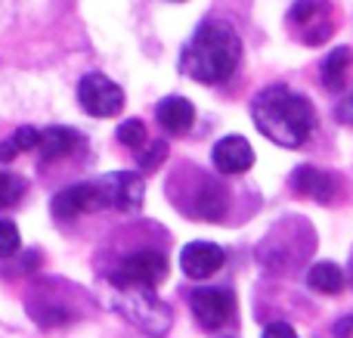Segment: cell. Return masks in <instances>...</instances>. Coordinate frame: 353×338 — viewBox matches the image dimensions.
Masks as SVG:
<instances>
[{"label":"cell","instance_id":"1","mask_svg":"<svg viewBox=\"0 0 353 338\" xmlns=\"http://www.w3.org/2000/svg\"><path fill=\"white\" fill-rule=\"evenodd\" d=\"M251 118H254L257 130L276 146L298 149L310 140L313 128H316V112L313 103L304 93L292 90L285 84H270L251 103Z\"/></svg>","mask_w":353,"mask_h":338},{"label":"cell","instance_id":"2","mask_svg":"<svg viewBox=\"0 0 353 338\" xmlns=\"http://www.w3.org/2000/svg\"><path fill=\"white\" fill-rule=\"evenodd\" d=\"M239 59H242V37L230 22H211L199 25L189 43L183 47L180 68L186 78L199 84H223L236 74Z\"/></svg>","mask_w":353,"mask_h":338},{"label":"cell","instance_id":"3","mask_svg":"<svg viewBox=\"0 0 353 338\" xmlns=\"http://www.w3.org/2000/svg\"><path fill=\"white\" fill-rule=\"evenodd\" d=\"M112 286V304L115 310L137 326L140 332L161 338L165 332H171L174 326V314L159 295H155L152 286H137V283H121V279H109Z\"/></svg>","mask_w":353,"mask_h":338},{"label":"cell","instance_id":"4","mask_svg":"<svg viewBox=\"0 0 353 338\" xmlns=\"http://www.w3.org/2000/svg\"><path fill=\"white\" fill-rule=\"evenodd\" d=\"M97 186V199H99V211L112 208V211H140L143 199H146V183H143L140 174L134 171H112L105 177L93 180Z\"/></svg>","mask_w":353,"mask_h":338},{"label":"cell","instance_id":"5","mask_svg":"<svg viewBox=\"0 0 353 338\" xmlns=\"http://www.w3.org/2000/svg\"><path fill=\"white\" fill-rule=\"evenodd\" d=\"M288 22L301 34V41L316 47L329 41V34L335 31V10L329 0H294L288 10Z\"/></svg>","mask_w":353,"mask_h":338},{"label":"cell","instance_id":"6","mask_svg":"<svg viewBox=\"0 0 353 338\" xmlns=\"http://www.w3.org/2000/svg\"><path fill=\"white\" fill-rule=\"evenodd\" d=\"M78 103L93 118H115L124 109V90L105 74L90 72L78 84Z\"/></svg>","mask_w":353,"mask_h":338},{"label":"cell","instance_id":"7","mask_svg":"<svg viewBox=\"0 0 353 338\" xmlns=\"http://www.w3.org/2000/svg\"><path fill=\"white\" fill-rule=\"evenodd\" d=\"M189 308L201 329H223L236 317V292L232 289H195L189 295Z\"/></svg>","mask_w":353,"mask_h":338},{"label":"cell","instance_id":"8","mask_svg":"<svg viewBox=\"0 0 353 338\" xmlns=\"http://www.w3.org/2000/svg\"><path fill=\"white\" fill-rule=\"evenodd\" d=\"M168 273V258L155 248H143V252H134L118 264V270L112 273L109 279H121V283H137V286H159Z\"/></svg>","mask_w":353,"mask_h":338},{"label":"cell","instance_id":"9","mask_svg":"<svg viewBox=\"0 0 353 338\" xmlns=\"http://www.w3.org/2000/svg\"><path fill=\"white\" fill-rule=\"evenodd\" d=\"M226 261V252L220 246H214V242H189V246H183L180 252V267L183 273H186L189 279H208L214 277V273L223 267Z\"/></svg>","mask_w":353,"mask_h":338},{"label":"cell","instance_id":"10","mask_svg":"<svg viewBox=\"0 0 353 338\" xmlns=\"http://www.w3.org/2000/svg\"><path fill=\"white\" fill-rule=\"evenodd\" d=\"M211 161L220 174L236 177V174H245L254 165V149H251V143L245 137H223V140L214 143Z\"/></svg>","mask_w":353,"mask_h":338},{"label":"cell","instance_id":"11","mask_svg":"<svg viewBox=\"0 0 353 338\" xmlns=\"http://www.w3.org/2000/svg\"><path fill=\"white\" fill-rule=\"evenodd\" d=\"M87 211H99L97 186L93 183L65 186L62 192L53 196V215L59 217V221H74L78 215H87Z\"/></svg>","mask_w":353,"mask_h":338},{"label":"cell","instance_id":"12","mask_svg":"<svg viewBox=\"0 0 353 338\" xmlns=\"http://www.w3.org/2000/svg\"><path fill=\"white\" fill-rule=\"evenodd\" d=\"M292 190L298 192L301 199H313V202L329 205L335 199V177L313 165H301L298 171L292 174Z\"/></svg>","mask_w":353,"mask_h":338},{"label":"cell","instance_id":"13","mask_svg":"<svg viewBox=\"0 0 353 338\" xmlns=\"http://www.w3.org/2000/svg\"><path fill=\"white\" fill-rule=\"evenodd\" d=\"M155 115H159V124L168 134H186L195 121V106L186 97H168L159 103Z\"/></svg>","mask_w":353,"mask_h":338},{"label":"cell","instance_id":"14","mask_svg":"<svg viewBox=\"0 0 353 338\" xmlns=\"http://www.w3.org/2000/svg\"><path fill=\"white\" fill-rule=\"evenodd\" d=\"M78 146H81L78 130H72V128H47V130H41V140H37L34 152H41L47 161H53V159H65V155H72Z\"/></svg>","mask_w":353,"mask_h":338},{"label":"cell","instance_id":"15","mask_svg":"<svg viewBox=\"0 0 353 338\" xmlns=\"http://www.w3.org/2000/svg\"><path fill=\"white\" fill-rule=\"evenodd\" d=\"M350 66H353L350 47H335L323 59V68H319V74H323V84L329 87V90H344V87H347Z\"/></svg>","mask_w":353,"mask_h":338},{"label":"cell","instance_id":"16","mask_svg":"<svg viewBox=\"0 0 353 338\" xmlns=\"http://www.w3.org/2000/svg\"><path fill=\"white\" fill-rule=\"evenodd\" d=\"M307 286L313 292H319V295H338L344 289V270L338 264H332V261H319V264H313L307 270Z\"/></svg>","mask_w":353,"mask_h":338},{"label":"cell","instance_id":"17","mask_svg":"<svg viewBox=\"0 0 353 338\" xmlns=\"http://www.w3.org/2000/svg\"><path fill=\"white\" fill-rule=\"evenodd\" d=\"M223 208H226V199H223V190L217 183H205L195 196L192 208H186L192 217H201V221H220L223 217Z\"/></svg>","mask_w":353,"mask_h":338},{"label":"cell","instance_id":"18","mask_svg":"<svg viewBox=\"0 0 353 338\" xmlns=\"http://www.w3.org/2000/svg\"><path fill=\"white\" fill-rule=\"evenodd\" d=\"M37 140H41V130L37 128H19L10 140L0 143V161H12L19 152H34Z\"/></svg>","mask_w":353,"mask_h":338},{"label":"cell","instance_id":"19","mask_svg":"<svg viewBox=\"0 0 353 338\" xmlns=\"http://www.w3.org/2000/svg\"><path fill=\"white\" fill-rule=\"evenodd\" d=\"M137 152V168H140L143 174H152V171H159L161 165H165V159H168V143L165 140H152V143H143L140 149H134Z\"/></svg>","mask_w":353,"mask_h":338},{"label":"cell","instance_id":"20","mask_svg":"<svg viewBox=\"0 0 353 338\" xmlns=\"http://www.w3.org/2000/svg\"><path fill=\"white\" fill-rule=\"evenodd\" d=\"M25 190H28V183H25L19 174L0 171V208H16V205L22 202Z\"/></svg>","mask_w":353,"mask_h":338},{"label":"cell","instance_id":"21","mask_svg":"<svg viewBox=\"0 0 353 338\" xmlns=\"http://www.w3.org/2000/svg\"><path fill=\"white\" fill-rule=\"evenodd\" d=\"M115 137H118V143H121V146H128V149H140L143 143L149 140V137H146V124H143L140 118H128V121H121V124H118V130H115Z\"/></svg>","mask_w":353,"mask_h":338},{"label":"cell","instance_id":"22","mask_svg":"<svg viewBox=\"0 0 353 338\" xmlns=\"http://www.w3.org/2000/svg\"><path fill=\"white\" fill-rule=\"evenodd\" d=\"M22 239H19V227L12 221H3L0 217V258H12L19 252Z\"/></svg>","mask_w":353,"mask_h":338},{"label":"cell","instance_id":"23","mask_svg":"<svg viewBox=\"0 0 353 338\" xmlns=\"http://www.w3.org/2000/svg\"><path fill=\"white\" fill-rule=\"evenodd\" d=\"M263 338H298V332H294L288 323H270L267 329H263Z\"/></svg>","mask_w":353,"mask_h":338},{"label":"cell","instance_id":"24","mask_svg":"<svg viewBox=\"0 0 353 338\" xmlns=\"http://www.w3.org/2000/svg\"><path fill=\"white\" fill-rule=\"evenodd\" d=\"M335 115H338V121H341V124H347V128H353V93H350V97H344V99H341V106H338Z\"/></svg>","mask_w":353,"mask_h":338},{"label":"cell","instance_id":"25","mask_svg":"<svg viewBox=\"0 0 353 338\" xmlns=\"http://www.w3.org/2000/svg\"><path fill=\"white\" fill-rule=\"evenodd\" d=\"M353 335V317H347V320H341L335 326V338H350Z\"/></svg>","mask_w":353,"mask_h":338},{"label":"cell","instance_id":"26","mask_svg":"<svg viewBox=\"0 0 353 338\" xmlns=\"http://www.w3.org/2000/svg\"><path fill=\"white\" fill-rule=\"evenodd\" d=\"M174 3H183V0H174Z\"/></svg>","mask_w":353,"mask_h":338}]
</instances>
